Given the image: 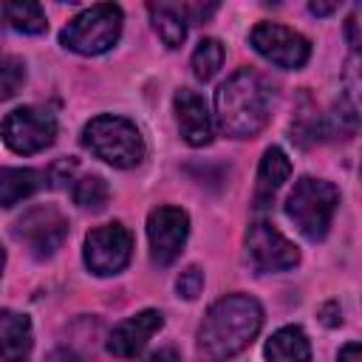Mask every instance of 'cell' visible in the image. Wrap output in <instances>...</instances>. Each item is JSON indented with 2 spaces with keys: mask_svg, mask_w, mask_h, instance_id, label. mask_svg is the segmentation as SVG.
Returning <instances> with one entry per match:
<instances>
[{
  "mask_svg": "<svg viewBox=\"0 0 362 362\" xmlns=\"http://www.w3.org/2000/svg\"><path fill=\"white\" fill-rule=\"evenodd\" d=\"M263 308L249 294H226L218 300L198 328V359L223 362L240 354L260 331Z\"/></svg>",
  "mask_w": 362,
  "mask_h": 362,
  "instance_id": "cell-1",
  "label": "cell"
},
{
  "mask_svg": "<svg viewBox=\"0 0 362 362\" xmlns=\"http://www.w3.org/2000/svg\"><path fill=\"white\" fill-rule=\"evenodd\" d=\"M272 113V90L255 71L243 68L232 74L215 90V119L218 127L232 139L257 136Z\"/></svg>",
  "mask_w": 362,
  "mask_h": 362,
  "instance_id": "cell-2",
  "label": "cell"
},
{
  "mask_svg": "<svg viewBox=\"0 0 362 362\" xmlns=\"http://www.w3.org/2000/svg\"><path fill=\"white\" fill-rule=\"evenodd\" d=\"M82 144L102 161L119 167V170H130L136 164H141L147 147L141 139V130L124 119V116H96L85 124L82 130Z\"/></svg>",
  "mask_w": 362,
  "mask_h": 362,
  "instance_id": "cell-3",
  "label": "cell"
},
{
  "mask_svg": "<svg viewBox=\"0 0 362 362\" xmlns=\"http://www.w3.org/2000/svg\"><path fill=\"white\" fill-rule=\"evenodd\" d=\"M337 204H339V189L331 181L303 175L286 201V215L294 221L303 238L322 240L331 229Z\"/></svg>",
  "mask_w": 362,
  "mask_h": 362,
  "instance_id": "cell-4",
  "label": "cell"
},
{
  "mask_svg": "<svg viewBox=\"0 0 362 362\" xmlns=\"http://www.w3.org/2000/svg\"><path fill=\"white\" fill-rule=\"evenodd\" d=\"M122 34V8L113 3H96L76 14L59 34V42L68 51L96 57L116 45Z\"/></svg>",
  "mask_w": 362,
  "mask_h": 362,
  "instance_id": "cell-5",
  "label": "cell"
},
{
  "mask_svg": "<svg viewBox=\"0 0 362 362\" xmlns=\"http://www.w3.org/2000/svg\"><path fill=\"white\" fill-rule=\"evenodd\" d=\"M0 136L20 156L40 153L57 139V116L48 107H37V105L17 107L0 122Z\"/></svg>",
  "mask_w": 362,
  "mask_h": 362,
  "instance_id": "cell-6",
  "label": "cell"
},
{
  "mask_svg": "<svg viewBox=\"0 0 362 362\" xmlns=\"http://www.w3.org/2000/svg\"><path fill=\"white\" fill-rule=\"evenodd\" d=\"M14 238L25 243L34 257H51L68 238V218L51 204L31 206L28 212H23V218H17Z\"/></svg>",
  "mask_w": 362,
  "mask_h": 362,
  "instance_id": "cell-7",
  "label": "cell"
},
{
  "mask_svg": "<svg viewBox=\"0 0 362 362\" xmlns=\"http://www.w3.org/2000/svg\"><path fill=\"white\" fill-rule=\"evenodd\" d=\"M133 255V235L122 223H105L88 232L85 238V266L99 274H119Z\"/></svg>",
  "mask_w": 362,
  "mask_h": 362,
  "instance_id": "cell-8",
  "label": "cell"
},
{
  "mask_svg": "<svg viewBox=\"0 0 362 362\" xmlns=\"http://www.w3.org/2000/svg\"><path fill=\"white\" fill-rule=\"evenodd\" d=\"M249 42L263 59L277 68H303L311 57V42L280 23H257L249 31Z\"/></svg>",
  "mask_w": 362,
  "mask_h": 362,
  "instance_id": "cell-9",
  "label": "cell"
},
{
  "mask_svg": "<svg viewBox=\"0 0 362 362\" xmlns=\"http://www.w3.org/2000/svg\"><path fill=\"white\" fill-rule=\"evenodd\" d=\"M246 249L257 272H286L300 263L297 246L269 221H255L249 226Z\"/></svg>",
  "mask_w": 362,
  "mask_h": 362,
  "instance_id": "cell-10",
  "label": "cell"
},
{
  "mask_svg": "<svg viewBox=\"0 0 362 362\" xmlns=\"http://www.w3.org/2000/svg\"><path fill=\"white\" fill-rule=\"evenodd\" d=\"M189 218L178 206H156L147 218V238H150V255L158 266H170L187 240Z\"/></svg>",
  "mask_w": 362,
  "mask_h": 362,
  "instance_id": "cell-11",
  "label": "cell"
},
{
  "mask_svg": "<svg viewBox=\"0 0 362 362\" xmlns=\"http://www.w3.org/2000/svg\"><path fill=\"white\" fill-rule=\"evenodd\" d=\"M164 325V317L161 311L156 308H147V311H139L136 317L119 322L107 339V351L113 356H122V359H133L144 351V345L150 342V337Z\"/></svg>",
  "mask_w": 362,
  "mask_h": 362,
  "instance_id": "cell-12",
  "label": "cell"
},
{
  "mask_svg": "<svg viewBox=\"0 0 362 362\" xmlns=\"http://www.w3.org/2000/svg\"><path fill=\"white\" fill-rule=\"evenodd\" d=\"M175 119H178V130L181 139L192 147H204L212 141V116L209 107L204 102V96H198L189 88H181L175 93Z\"/></svg>",
  "mask_w": 362,
  "mask_h": 362,
  "instance_id": "cell-13",
  "label": "cell"
},
{
  "mask_svg": "<svg viewBox=\"0 0 362 362\" xmlns=\"http://www.w3.org/2000/svg\"><path fill=\"white\" fill-rule=\"evenodd\" d=\"M31 345V320L25 314L0 308V362H28Z\"/></svg>",
  "mask_w": 362,
  "mask_h": 362,
  "instance_id": "cell-14",
  "label": "cell"
},
{
  "mask_svg": "<svg viewBox=\"0 0 362 362\" xmlns=\"http://www.w3.org/2000/svg\"><path fill=\"white\" fill-rule=\"evenodd\" d=\"M291 175V161L280 147H269L260 158L257 167V181H255V206L263 209L266 204H272L274 192L288 181Z\"/></svg>",
  "mask_w": 362,
  "mask_h": 362,
  "instance_id": "cell-15",
  "label": "cell"
},
{
  "mask_svg": "<svg viewBox=\"0 0 362 362\" xmlns=\"http://www.w3.org/2000/svg\"><path fill=\"white\" fill-rule=\"evenodd\" d=\"M48 175L28 167H0V206H14L45 187Z\"/></svg>",
  "mask_w": 362,
  "mask_h": 362,
  "instance_id": "cell-16",
  "label": "cell"
},
{
  "mask_svg": "<svg viewBox=\"0 0 362 362\" xmlns=\"http://www.w3.org/2000/svg\"><path fill=\"white\" fill-rule=\"evenodd\" d=\"M266 362H311V345L303 328L286 325L274 331L263 348Z\"/></svg>",
  "mask_w": 362,
  "mask_h": 362,
  "instance_id": "cell-17",
  "label": "cell"
},
{
  "mask_svg": "<svg viewBox=\"0 0 362 362\" xmlns=\"http://www.w3.org/2000/svg\"><path fill=\"white\" fill-rule=\"evenodd\" d=\"M147 11H150V20H153L156 34L161 37V42L167 48H178L187 40V17H184L181 6H173V3H150Z\"/></svg>",
  "mask_w": 362,
  "mask_h": 362,
  "instance_id": "cell-18",
  "label": "cell"
},
{
  "mask_svg": "<svg viewBox=\"0 0 362 362\" xmlns=\"http://www.w3.org/2000/svg\"><path fill=\"white\" fill-rule=\"evenodd\" d=\"M0 23L20 34H42L48 28L45 11L37 3H0Z\"/></svg>",
  "mask_w": 362,
  "mask_h": 362,
  "instance_id": "cell-19",
  "label": "cell"
},
{
  "mask_svg": "<svg viewBox=\"0 0 362 362\" xmlns=\"http://www.w3.org/2000/svg\"><path fill=\"white\" fill-rule=\"evenodd\" d=\"M223 57H226V51H223V45H221V40H215V37L201 40L198 48L192 51V74H195L201 82H209V79L221 71Z\"/></svg>",
  "mask_w": 362,
  "mask_h": 362,
  "instance_id": "cell-20",
  "label": "cell"
},
{
  "mask_svg": "<svg viewBox=\"0 0 362 362\" xmlns=\"http://www.w3.org/2000/svg\"><path fill=\"white\" fill-rule=\"evenodd\" d=\"M322 133L325 139H351L356 133V107L348 99H339L331 113L322 119Z\"/></svg>",
  "mask_w": 362,
  "mask_h": 362,
  "instance_id": "cell-21",
  "label": "cell"
},
{
  "mask_svg": "<svg viewBox=\"0 0 362 362\" xmlns=\"http://www.w3.org/2000/svg\"><path fill=\"white\" fill-rule=\"evenodd\" d=\"M71 195H74V201L82 206V209H102L105 204H107V198H110V189H107V184H105V178H99V175H85V178H79L74 187H71Z\"/></svg>",
  "mask_w": 362,
  "mask_h": 362,
  "instance_id": "cell-22",
  "label": "cell"
},
{
  "mask_svg": "<svg viewBox=\"0 0 362 362\" xmlns=\"http://www.w3.org/2000/svg\"><path fill=\"white\" fill-rule=\"evenodd\" d=\"M23 79H25V65H23V59H17V57L0 59V102L11 99V96L20 90Z\"/></svg>",
  "mask_w": 362,
  "mask_h": 362,
  "instance_id": "cell-23",
  "label": "cell"
},
{
  "mask_svg": "<svg viewBox=\"0 0 362 362\" xmlns=\"http://www.w3.org/2000/svg\"><path fill=\"white\" fill-rule=\"evenodd\" d=\"M175 288H178V297L195 300V297L201 294V288H204V272H201L198 266L184 269V272L178 274V280H175Z\"/></svg>",
  "mask_w": 362,
  "mask_h": 362,
  "instance_id": "cell-24",
  "label": "cell"
},
{
  "mask_svg": "<svg viewBox=\"0 0 362 362\" xmlns=\"http://www.w3.org/2000/svg\"><path fill=\"white\" fill-rule=\"evenodd\" d=\"M337 362H362V348H359V342H348V345L339 351Z\"/></svg>",
  "mask_w": 362,
  "mask_h": 362,
  "instance_id": "cell-25",
  "label": "cell"
},
{
  "mask_svg": "<svg viewBox=\"0 0 362 362\" xmlns=\"http://www.w3.org/2000/svg\"><path fill=\"white\" fill-rule=\"evenodd\" d=\"M144 362H181V356H178L175 348H158V351H153Z\"/></svg>",
  "mask_w": 362,
  "mask_h": 362,
  "instance_id": "cell-26",
  "label": "cell"
},
{
  "mask_svg": "<svg viewBox=\"0 0 362 362\" xmlns=\"http://www.w3.org/2000/svg\"><path fill=\"white\" fill-rule=\"evenodd\" d=\"M48 362H79V356L74 351H68V348H57V351H51Z\"/></svg>",
  "mask_w": 362,
  "mask_h": 362,
  "instance_id": "cell-27",
  "label": "cell"
},
{
  "mask_svg": "<svg viewBox=\"0 0 362 362\" xmlns=\"http://www.w3.org/2000/svg\"><path fill=\"white\" fill-rule=\"evenodd\" d=\"M322 320L328 322V325H339V308H337V303H328L325 308H322Z\"/></svg>",
  "mask_w": 362,
  "mask_h": 362,
  "instance_id": "cell-28",
  "label": "cell"
},
{
  "mask_svg": "<svg viewBox=\"0 0 362 362\" xmlns=\"http://www.w3.org/2000/svg\"><path fill=\"white\" fill-rule=\"evenodd\" d=\"M308 8H311V14H331L337 6L334 3H311Z\"/></svg>",
  "mask_w": 362,
  "mask_h": 362,
  "instance_id": "cell-29",
  "label": "cell"
},
{
  "mask_svg": "<svg viewBox=\"0 0 362 362\" xmlns=\"http://www.w3.org/2000/svg\"><path fill=\"white\" fill-rule=\"evenodd\" d=\"M348 40H351V48H359V37H356V17L348 20Z\"/></svg>",
  "mask_w": 362,
  "mask_h": 362,
  "instance_id": "cell-30",
  "label": "cell"
},
{
  "mask_svg": "<svg viewBox=\"0 0 362 362\" xmlns=\"http://www.w3.org/2000/svg\"><path fill=\"white\" fill-rule=\"evenodd\" d=\"M3 266H6V252H3V243H0V274H3Z\"/></svg>",
  "mask_w": 362,
  "mask_h": 362,
  "instance_id": "cell-31",
  "label": "cell"
}]
</instances>
